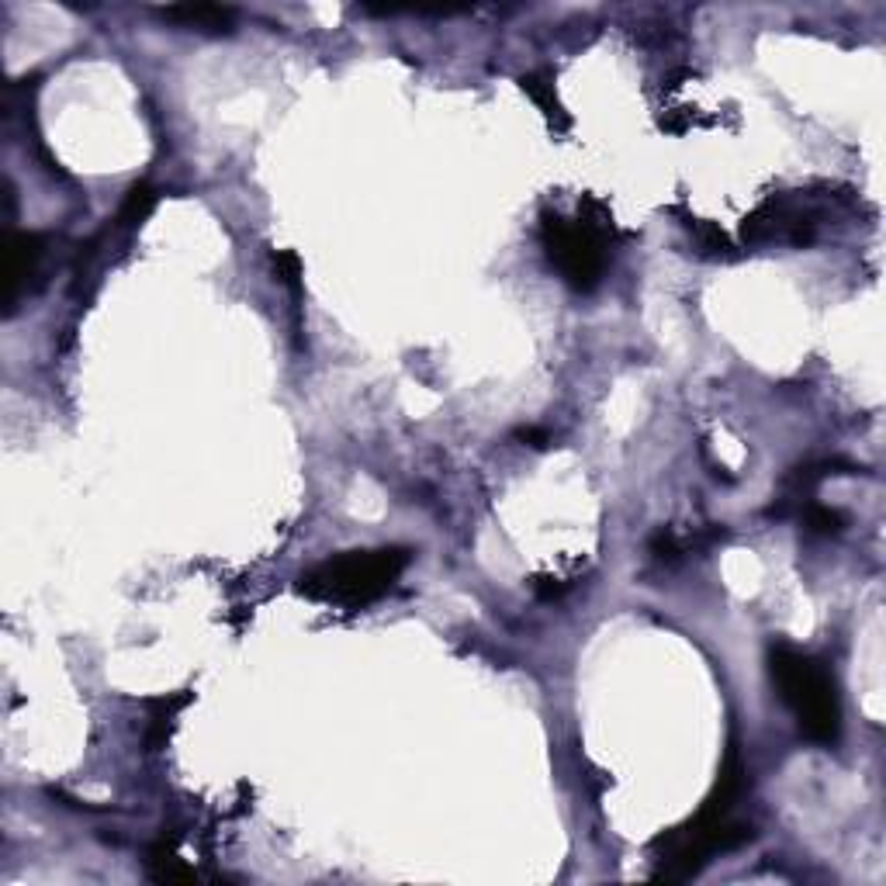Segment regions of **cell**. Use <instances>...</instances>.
<instances>
[{"instance_id": "cell-1", "label": "cell", "mask_w": 886, "mask_h": 886, "mask_svg": "<svg viewBox=\"0 0 886 886\" xmlns=\"http://www.w3.org/2000/svg\"><path fill=\"white\" fill-rule=\"evenodd\" d=\"M734 807L738 803L710 793L693 821L665 831L655 842V873L651 876L665 883H686L707 866L713 855L734 852V848L752 842L755 828L748 821H738Z\"/></svg>"}, {"instance_id": "cell-2", "label": "cell", "mask_w": 886, "mask_h": 886, "mask_svg": "<svg viewBox=\"0 0 886 886\" xmlns=\"http://www.w3.org/2000/svg\"><path fill=\"white\" fill-rule=\"evenodd\" d=\"M769 675L783 703L797 717L803 738L817 741V745H838V738H842V703H838L835 679H831L824 662L803 655L790 644H772Z\"/></svg>"}, {"instance_id": "cell-3", "label": "cell", "mask_w": 886, "mask_h": 886, "mask_svg": "<svg viewBox=\"0 0 886 886\" xmlns=\"http://www.w3.org/2000/svg\"><path fill=\"white\" fill-rule=\"evenodd\" d=\"M412 554L405 547H378V551H347L315 565L298 578V592L315 603L336 606H367L381 599L402 572L409 568Z\"/></svg>"}, {"instance_id": "cell-4", "label": "cell", "mask_w": 886, "mask_h": 886, "mask_svg": "<svg viewBox=\"0 0 886 886\" xmlns=\"http://www.w3.org/2000/svg\"><path fill=\"white\" fill-rule=\"evenodd\" d=\"M606 232H613L610 215H578V219H565L558 212L540 215V246H544L551 267L561 274V281L572 291H592L603 281L606 270Z\"/></svg>"}, {"instance_id": "cell-5", "label": "cell", "mask_w": 886, "mask_h": 886, "mask_svg": "<svg viewBox=\"0 0 886 886\" xmlns=\"http://www.w3.org/2000/svg\"><path fill=\"white\" fill-rule=\"evenodd\" d=\"M45 257V236L39 232H11L7 239V312H14L21 288L35 277Z\"/></svg>"}, {"instance_id": "cell-6", "label": "cell", "mask_w": 886, "mask_h": 886, "mask_svg": "<svg viewBox=\"0 0 886 886\" xmlns=\"http://www.w3.org/2000/svg\"><path fill=\"white\" fill-rule=\"evenodd\" d=\"M156 14H160L163 21H170V25L191 28V32H212V35L232 32V25H236V11L219 4H174V7H160Z\"/></svg>"}, {"instance_id": "cell-7", "label": "cell", "mask_w": 886, "mask_h": 886, "mask_svg": "<svg viewBox=\"0 0 886 886\" xmlns=\"http://www.w3.org/2000/svg\"><path fill=\"white\" fill-rule=\"evenodd\" d=\"M520 87H523V94H527L530 101L537 104L540 111H544V118L554 125V129L565 132L568 125H572V118H568V111H565V104H561L558 90H554V77H551V73H547V70H530V73H523V77H520Z\"/></svg>"}, {"instance_id": "cell-8", "label": "cell", "mask_w": 886, "mask_h": 886, "mask_svg": "<svg viewBox=\"0 0 886 886\" xmlns=\"http://www.w3.org/2000/svg\"><path fill=\"white\" fill-rule=\"evenodd\" d=\"M146 873L153 876L156 883H191V880H198V873H194V869H187L184 862H180L174 852H167L163 845H156L153 852H149Z\"/></svg>"}, {"instance_id": "cell-9", "label": "cell", "mask_w": 886, "mask_h": 886, "mask_svg": "<svg viewBox=\"0 0 886 886\" xmlns=\"http://www.w3.org/2000/svg\"><path fill=\"white\" fill-rule=\"evenodd\" d=\"M689 232H693V239H696V246H700L703 257H710V260H731L734 257V253H731L734 250L731 239H727L713 222L689 219Z\"/></svg>"}, {"instance_id": "cell-10", "label": "cell", "mask_w": 886, "mask_h": 886, "mask_svg": "<svg viewBox=\"0 0 886 886\" xmlns=\"http://www.w3.org/2000/svg\"><path fill=\"white\" fill-rule=\"evenodd\" d=\"M156 208V191L149 184H135L129 194H125V205L122 212H118V222L125 225V229H135V225H142L153 215Z\"/></svg>"}, {"instance_id": "cell-11", "label": "cell", "mask_w": 886, "mask_h": 886, "mask_svg": "<svg viewBox=\"0 0 886 886\" xmlns=\"http://www.w3.org/2000/svg\"><path fill=\"white\" fill-rule=\"evenodd\" d=\"M800 520H803V527H807L810 533H817V537H831V533L845 530V513H838V509H831V506H817V502H803Z\"/></svg>"}, {"instance_id": "cell-12", "label": "cell", "mask_w": 886, "mask_h": 886, "mask_svg": "<svg viewBox=\"0 0 886 886\" xmlns=\"http://www.w3.org/2000/svg\"><path fill=\"white\" fill-rule=\"evenodd\" d=\"M270 264H274V274L281 277V284H288L291 291H302V260H298L295 250H274Z\"/></svg>"}, {"instance_id": "cell-13", "label": "cell", "mask_w": 886, "mask_h": 886, "mask_svg": "<svg viewBox=\"0 0 886 886\" xmlns=\"http://www.w3.org/2000/svg\"><path fill=\"white\" fill-rule=\"evenodd\" d=\"M686 551H689L686 540H679L672 530H658L655 537H651V554H655L658 561H679Z\"/></svg>"}, {"instance_id": "cell-14", "label": "cell", "mask_w": 886, "mask_h": 886, "mask_svg": "<svg viewBox=\"0 0 886 886\" xmlns=\"http://www.w3.org/2000/svg\"><path fill=\"white\" fill-rule=\"evenodd\" d=\"M533 592H537V599H544V603H554V599L565 592V582L554 575H537L533 578Z\"/></svg>"}, {"instance_id": "cell-15", "label": "cell", "mask_w": 886, "mask_h": 886, "mask_svg": "<svg viewBox=\"0 0 886 886\" xmlns=\"http://www.w3.org/2000/svg\"><path fill=\"white\" fill-rule=\"evenodd\" d=\"M516 440H523L533 450H547L554 443V437L544 430V426H520V430H516Z\"/></svg>"}]
</instances>
